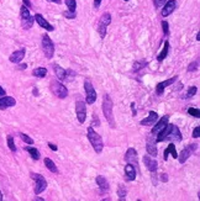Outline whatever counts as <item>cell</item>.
<instances>
[{"mask_svg": "<svg viewBox=\"0 0 200 201\" xmlns=\"http://www.w3.org/2000/svg\"><path fill=\"white\" fill-rule=\"evenodd\" d=\"M162 27H163V32H164V35H168V32H169V29H168V22L167 21H162Z\"/></svg>", "mask_w": 200, "mask_h": 201, "instance_id": "obj_39", "label": "cell"}, {"mask_svg": "<svg viewBox=\"0 0 200 201\" xmlns=\"http://www.w3.org/2000/svg\"><path fill=\"white\" fill-rule=\"evenodd\" d=\"M7 146H9V148H10L12 152H16V147H15L12 136H7Z\"/></svg>", "mask_w": 200, "mask_h": 201, "instance_id": "obj_34", "label": "cell"}, {"mask_svg": "<svg viewBox=\"0 0 200 201\" xmlns=\"http://www.w3.org/2000/svg\"><path fill=\"white\" fill-rule=\"evenodd\" d=\"M88 140H89L90 145L93 146L94 151L97 152V153H101L102 148H104V143H102V140H101L100 135L98 132H95L93 126H90L88 128Z\"/></svg>", "mask_w": 200, "mask_h": 201, "instance_id": "obj_3", "label": "cell"}, {"mask_svg": "<svg viewBox=\"0 0 200 201\" xmlns=\"http://www.w3.org/2000/svg\"><path fill=\"white\" fill-rule=\"evenodd\" d=\"M4 95H5V90L0 87V96H4Z\"/></svg>", "mask_w": 200, "mask_h": 201, "instance_id": "obj_47", "label": "cell"}, {"mask_svg": "<svg viewBox=\"0 0 200 201\" xmlns=\"http://www.w3.org/2000/svg\"><path fill=\"white\" fill-rule=\"evenodd\" d=\"M34 17H35L36 22H37V24H39V25H40L41 27H43V29H45L46 31H48V32H52V31L54 30V27H53V26L51 25V24L48 22V21H47V20H46V19H43V16H42L41 14H36V15H35Z\"/></svg>", "mask_w": 200, "mask_h": 201, "instance_id": "obj_15", "label": "cell"}, {"mask_svg": "<svg viewBox=\"0 0 200 201\" xmlns=\"http://www.w3.org/2000/svg\"><path fill=\"white\" fill-rule=\"evenodd\" d=\"M102 112H104L105 118L109 122V125L112 128H115V120H114V114H112V101H111L110 96L107 94H104V99H102Z\"/></svg>", "mask_w": 200, "mask_h": 201, "instance_id": "obj_2", "label": "cell"}, {"mask_svg": "<svg viewBox=\"0 0 200 201\" xmlns=\"http://www.w3.org/2000/svg\"><path fill=\"white\" fill-rule=\"evenodd\" d=\"M197 92H198V88H197V87H189L188 93H187V99H189V98L194 96V95L197 94Z\"/></svg>", "mask_w": 200, "mask_h": 201, "instance_id": "obj_33", "label": "cell"}, {"mask_svg": "<svg viewBox=\"0 0 200 201\" xmlns=\"http://www.w3.org/2000/svg\"><path fill=\"white\" fill-rule=\"evenodd\" d=\"M25 53H26V50L25 48H20V50H17V51H15L11 56H10V62L11 63H20L24 58H25Z\"/></svg>", "mask_w": 200, "mask_h": 201, "instance_id": "obj_18", "label": "cell"}, {"mask_svg": "<svg viewBox=\"0 0 200 201\" xmlns=\"http://www.w3.org/2000/svg\"><path fill=\"white\" fill-rule=\"evenodd\" d=\"M75 12H70V11H66L64 12V16L66 17H68V19H75Z\"/></svg>", "mask_w": 200, "mask_h": 201, "instance_id": "obj_41", "label": "cell"}, {"mask_svg": "<svg viewBox=\"0 0 200 201\" xmlns=\"http://www.w3.org/2000/svg\"><path fill=\"white\" fill-rule=\"evenodd\" d=\"M31 178H32V179L35 180V183H36V185H35V194H36V195H39V194H41L42 191L46 190V188H47V181H46L45 176H42L41 174H35V173H32V174H31Z\"/></svg>", "mask_w": 200, "mask_h": 201, "instance_id": "obj_7", "label": "cell"}, {"mask_svg": "<svg viewBox=\"0 0 200 201\" xmlns=\"http://www.w3.org/2000/svg\"><path fill=\"white\" fill-rule=\"evenodd\" d=\"M52 2H56V4H61V0H50Z\"/></svg>", "mask_w": 200, "mask_h": 201, "instance_id": "obj_49", "label": "cell"}, {"mask_svg": "<svg viewBox=\"0 0 200 201\" xmlns=\"http://www.w3.org/2000/svg\"><path fill=\"white\" fill-rule=\"evenodd\" d=\"M168 51H169V42L166 41V42H164V47H163V50H162V52H161V53L158 54V57H157L158 62H163V60H164V58H166L167 54H168Z\"/></svg>", "mask_w": 200, "mask_h": 201, "instance_id": "obj_26", "label": "cell"}, {"mask_svg": "<svg viewBox=\"0 0 200 201\" xmlns=\"http://www.w3.org/2000/svg\"><path fill=\"white\" fill-rule=\"evenodd\" d=\"M166 1L167 0H153V4H154V7L156 9H159V7H162L164 4H166Z\"/></svg>", "mask_w": 200, "mask_h": 201, "instance_id": "obj_38", "label": "cell"}, {"mask_svg": "<svg viewBox=\"0 0 200 201\" xmlns=\"http://www.w3.org/2000/svg\"><path fill=\"white\" fill-rule=\"evenodd\" d=\"M53 69H54V73H56V75H57V78L59 80H66L67 79V72L62 67H59L58 64H54Z\"/></svg>", "mask_w": 200, "mask_h": 201, "instance_id": "obj_23", "label": "cell"}, {"mask_svg": "<svg viewBox=\"0 0 200 201\" xmlns=\"http://www.w3.org/2000/svg\"><path fill=\"white\" fill-rule=\"evenodd\" d=\"M175 79H177V77H173V78H170V79H168V80H164V82L158 83V84H157V88H156V93H157L158 95H162V94L164 93V89H166L168 85L173 84V83L175 82Z\"/></svg>", "mask_w": 200, "mask_h": 201, "instance_id": "obj_19", "label": "cell"}, {"mask_svg": "<svg viewBox=\"0 0 200 201\" xmlns=\"http://www.w3.org/2000/svg\"><path fill=\"white\" fill-rule=\"evenodd\" d=\"M193 137L194 138H199L200 137V126H197L193 131Z\"/></svg>", "mask_w": 200, "mask_h": 201, "instance_id": "obj_40", "label": "cell"}, {"mask_svg": "<svg viewBox=\"0 0 200 201\" xmlns=\"http://www.w3.org/2000/svg\"><path fill=\"white\" fill-rule=\"evenodd\" d=\"M32 74H34L35 77H37V78H45L46 74H47V68H43V67L36 68V69L32 72Z\"/></svg>", "mask_w": 200, "mask_h": 201, "instance_id": "obj_27", "label": "cell"}, {"mask_svg": "<svg viewBox=\"0 0 200 201\" xmlns=\"http://www.w3.org/2000/svg\"><path fill=\"white\" fill-rule=\"evenodd\" d=\"M16 104V100L12 98V96H5L4 98H0V110H4V109H7V107H11Z\"/></svg>", "mask_w": 200, "mask_h": 201, "instance_id": "obj_21", "label": "cell"}, {"mask_svg": "<svg viewBox=\"0 0 200 201\" xmlns=\"http://www.w3.org/2000/svg\"><path fill=\"white\" fill-rule=\"evenodd\" d=\"M75 114L78 117V121L80 123L85 122V117H87V109H85V102L84 101H77L75 102Z\"/></svg>", "mask_w": 200, "mask_h": 201, "instance_id": "obj_11", "label": "cell"}, {"mask_svg": "<svg viewBox=\"0 0 200 201\" xmlns=\"http://www.w3.org/2000/svg\"><path fill=\"white\" fill-rule=\"evenodd\" d=\"M50 87H51L52 93H53L57 98H59V99H66V98L68 96V89H67L61 82H58V80H52Z\"/></svg>", "mask_w": 200, "mask_h": 201, "instance_id": "obj_5", "label": "cell"}, {"mask_svg": "<svg viewBox=\"0 0 200 201\" xmlns=\"http://www.w3.org/2000/svg\"><path fill=\"white\" fill-rule=\"evenodd\" d=\"M117 195H119L120 200H125V198H126V189H125V186H124V185H119Z\"/></svg>", "mask_w": 200, "mask_h": 201, "instance_id": "obj_31", "label": "cell"}, {"mask_svg": "<svg viewBox=\"0 0 200 201\" xmlns=\"http://www.w3.org/2000/svg\"><path fill=\"white\" fill-rule=\"evenodd\" d=\"M131 107H132V114H134V115H136V106H135V102H132V104H131Z\"/></svg>", "mask_w": 200, "mask_h": 201, "instance_id": "obj_45", "label": "cell"}, {"mask_svg": "<svg viewBox=\"0 0 200 201\" xmlns=\"http://www.w3.org/2000/svg\"><path fill=\"white\" fill-rule=\"evenodd\" d=\"M197 41H200V34L199 32L197 34Z\"/></svg>", "mask_w": 200, "mask_h": 201, "instance_id": "obj_50", "label": "cell"}, {"mask_svg": "<svg viewBox=\"0 0 200 201\" xmlns=\"http://www.w3.org/2000/svg\"><path fill=\"white\" fill-rule=\"evenodd\" d=\"M42 50L47 58H52L54 54V45L47 35L42 36Z\"/></svg>", "mask_w": 200, "mask_h": 201, "instance_id": "obj_8", "label": "cell"}, {"mask_svg": "<svg viewBox=\"0 0 200 201\" xmlns=\"http://www.w3.org/2000/svg\"><path fill=\"white\" fill-rule=\"evenodd\" d=\"M168 154H172L173 155V158H177L178 157V154H177V151H175V147H174V145L173 143H170L167 148H166V151L163 153V158H164V160H167L168 159Z\"/></svg>", "mask_w": 200, "mask_h": 201, "instance_id": "obj_25", "label": "cell"}, {"mask_svg": "<svg viewBox=\"0 0 200 201\" xmlns=\"http://www.w3.org/2000/svg\"><path fill=\"white\" fill-rule=\"evenodd\" d=\"M125 160L134 167H139V154L135 148H129L127 152L125 153Z\"/></svg>", "mask_w": 200, "mask_h": 201, "instance_id": "obj_12", "label": "cell"}, {"mask_svg": "<svg viewBox=\"0 0 200 201\" xmlns=\"http://www.w3.org/2000/svg\"><path fill=\"white\" fill-rule=\"evenodd\" d=\"M161 176H162V178H161V179H162V180H163V181H167V180H168V178H167V174H162V175H161Z\"/></svg>", "mask_w": 200, "mask_h": 201, "instance_id": "obj_46", "label": "cell"}, {"mask_svg": "<svg viewBox=\"0 0 200 201\" xmlns=\"http://www.w3.org/2000/svg\"><path fill=\"white\" fill-rule=\"evenodd\" d=\"M22 1H24V5H25L26 7H29V9H30V7L32 6V5H31V2H30V0H22Z\"/></svg>", "mask_w": 200, "mask_h": 201, "instance_id": "obj_43", "label": "cell"}, {"mask_svg": "<svg viewBox=\"0 0 200 201\" xmlns=\"http://www.w3.org/2000/svg\"><path fill=\"white\" fill-rule=\"evenodd\" d=\"M146 150H147V153L152 155V157H156L157 155V147H156V141H154V137L150 136L147 138V145H146Z\"/></svg>", "mask_w": 200, "mask_h": 201, "instance_id": "obj_20", "label": "cell"}, {"mask_svg": "<svg viewBox=\"0 0 200 201\" xmlns=\"http://www.w3.org/2000/svg\"><path fill=\"white\" fill-rule=\"evenodd\" d=\"M20 16H21V25H22V27L25 30L31 29L32 25H34V22H35V17L31 16L29 7H26L25 5H22L21 9H20Z\"/></svg>", "mask_w": 200, "mask_h": 201, "instance_id": "obj_4", "label": "cell"}, {"mask_svg": "<svg viewBox=\"0 0 200 201\" xmlns=\"http://www.w3.org/2000/svg\"><path fill=\"white\" fill-rule=\"evenodd\" d=\"M198 67H199V60L197 59L195 62L190 63L189 67H188V72H194V70H198Z\"/></svg>", "mask_w": 200, "mask_h": 201, "instance_id": "obj_35", "label": "cell"}, {"mask_svg": "<svg viewBox=\"0 0 200 201\" xmlns=\"http://www.w3.org/2000/svg\"><path fill=\"white\" fill-rule=\"evenodd\" d=\"M45 165L47 167V169L52 172V173H57V167H56V164L53 163V160L50 159V158H46L45 159Z\"/></svg>", "mask_w": 200, "mask_h": 201, "instance_id": "obj_29", "label": "cell"}, {"mask_svg": "<svg viewBox=\"0 0 200 201\" xmlns=\"http://www.w3.org/2000/svg\"><path fill=\"white\" fill-rule=\"evenodd\" d=\"M198 147H199L198 145H189L188 147H185V148L182 151V153H180V154L177 157V158H178V160H179V163H180V164L185 163V162L188 160V158H189V157H190V155H192L194 152L198 150Z\"/></svg>", "mask_w": 200, "mask_h": 201, "instance_id": "obj_10", "label": "cell"}, {"mask_svg": "<svg viewBox=\"0 0 200 201\" xmlns=\"http://www.w3.org/2000/svg\"><path fill=\"white\" fill-rule=\"evenodd\" d=\"M66 4H67V7H68V11L75 12V7H77V1L75 0H66Z\"/></svg>", "mask_w": 200, "mask_h": 201, "instance_id": "obj_30", "label": "cell"}, {"mask_svg": "<svg viewBox=\"0 0 200 201\" xmlns=\"http://www.w3.org/2000/svg\"><path fill=\"white\" fill-rule=\"evenodd\" d=\"M27 65L26 64H21V65H19V69H25Z\"/></svg>", "mask_w": 200, "mask_h": 201, "instance_id": "obj_48", "label": "cell"}, {"mask_svg": "<svg viewBox=\"0 0 200 201\" xmlns=\"http://www.w3.org/2000/svg\"><path fill=\"white\" fill-rule=\"evenodd\" d=\"M125 1H127V0H125Z\"/></svg>", "mask_w": 200, "mask_h": 201, "instance_id": "obj_51", "label": "cell"}, {"mask_svg": "<svg viewBox=\"0 0 200 201\" xmlns=\"http://www.w3.org/2000/svg\"><path fill=\"white\" fill-rule=\"evenodd\" d=\"M146 65H147L146 62H136V63L134 64V70H140V69L145 68Z\"/></svg>", "mask_w": 200, "mask_h": 201, "instance_id": "obj_36", "label": "cell"}, {"mask_svg": "<svg viewBox=\"0 0 200 201\" xmlns=\"http://www.w3.org/2000/svg\"><path fill=\"white\" fill-rule=\"evenodd\" d=\"M143 163H145V165H146V168L150 170L151 173H156L157 172V167H158V163H157V160L152 157V155H145L143 157Z\"/></svg>", "mask_w": 200, "mask_h": 201, "instance_id": "obj_14", "label": "cell"}, {"mask_svg": "<svg viewBox=\"0 0 200 201\" xmlns=\"http://www.w3.org/2000/svg\"><path fill=\"white\" fill-rule=\"evenodd\" d=\"M95 180H97V184H98V186L100 188L101 191H107L109 190V183L104 176L99 175V176H97Z\"/></svg>", "mask_w": 200, "mask_h": 201, "instance_id": "obj_24", "label": "cell"}, {"mask_svg": "<svg viewBox=\"0 0 200 201\" xmlns=\"http://www.w3.org/2000/svg\"><path fill=\"white\" fill-rule=\"evenodd\" d=\"M168 120H169V115H164L161 120H157V122L153 125L154 127L152 128V131H151V135H153V136H156L159 131H162L164 127H166V125L168 123Z\"/></svg>", "mask_w": 200, "mask_h": 201, "instance_id": "obj_13", "label": "cell"}, {"mask_svg": "<svg viewBox=\"0 0 200 201\" xmlns=\"http://www.w3.org/2000/svg\"><path fill=\"white\" fill-rule=\"evenodd\" d=\"M101 1H102V0H94V7H95V9H99Z\"/></svg>", "mask_w": 200, "mask_h": 201, "instance_id": "obj_42", "label": "cell"}, {"mask_svg": "<svg viewBox=\"0 0 200 201\" xmlns=\"http://www.w3.org/2000/svg\"><path fill=\"white\" fill-rule=\"evenodd\" d=\"M25 150L30 153V155L32 157V159H35V160H39L40 159L41 154H40V152L37 151L36 148H34V147H25Z\"/></svg>", "mask_w": 200, "mask_h": 201, "instance_id": "obj_28", "label": "cell"}, {"mask_svg": "<svg viewBox=\"0 0 200 201\" xmlns=\"http://www.w3.org/2000/svg\"><path fill=\"white\" fill-rule=\"evenodd\" d=\"M21 138H22V141L26 142L27 145H32V143H34V140L30 138V137H29L27 135H25V133H21Z\"/></svg>", "mask_w": 200, "mask_h": 201, "instance_id": "obj_37", "label": "cell"}, {"mask_svg": "<svg viewBox=\"0 0 200 201\" xmlns=\"http://www.w3.org/2000/svg\"><path fill=\"white\" fill-rule=\"evenodd\" d=\"M84 89L87 93V104H94L97 100V92H95L93 84L90 83V80L84 82Z\"/></svg>", "mask_w": 200, "mask_h": 201, "instance_id": "obj_9", "label": "cell"}, {"mask_svg": "<svg viewBox=\"0 0 200 201\" xmlns=\"http://www.w3.org/2000/svg\"><path fill=\"white\" fill-rule=\"evenodd\" d=\"M110 22H111V15L109 12H104L99 19V24H98V32H99L101 38H104L106 36V30H107V26L110 25Z\"/></svg>", "mask_w": 200, "mask_h": 201, "instance_id": "obj_6", "label": "cell"}, {"mask_svg": "<svg viewBox=\"0 0 200 201\" xmlns=\"http://www.w3.org/2000/svg\"><path fill=\"white\" fill-rule=\"evenodd\" d=\"M157 120H158V114H157L156 111H150V112H148V117L141 120L140 123H141L142 126H153V125L157 122Z\"/></svg>", "mask_w": 200, "mask_h": 201, "instance_id": "obj_17", "label": "cell"}, {"mask_svg": "<svg viewBox=\"0 0 200 201\" xmlns=\"http://www.w3.org/2000/svg\"><path fill=\"white\" fill-rule=\"evenodd\" d=\"M156 136H157L156 142H164V141L180 142L182 138H183L179 128L175 125H170V123H167L166 127L162 131H159Z\"/></svg>", "mask_w": 200, "mask_h": 201, "instance_id": "obj_1", "label": "cell"}, {"mask_svg": "<svg viewBox=\"0 0 200 201\" xmlns=\"http://www.w3.org/2000/svg\"><path fill=\"white\" fill-rule=\"evenodd\" d=\"M175 6H177V1H175V0H169V1H166V4L163 5V9H162V16H163V17L169 16V15H170V14L174 11Z\"/></svg>", "mask_w": 200, "mask_h": 201, "instance_id": "obj_16", "label": "cell"}, {"mask_svg": "<svg viewBox=\"0 0 200 201\" xmlns=\"http://www.w3.org/2000/svg\"><path fill=\"white\" fill-rule=\"evenodd\" d=\"M125 175H126V179L129 181L135 180V178H136V170H135V167L132 164H130V163L126 164V167H125Z\"/></svg>", "mask_w": 200, "mask_h": 201, "instance_id": "obj_22", "label": "cell"}, {"mask_svg": "<svg viewBox=\"0 0 200 201\" xmlns=\"http://www.w3.org/2000/svg\"><path fill=\"white\" fill-rule=\"evenodd\" d=\"M188 114H189L190 116L197 117V118H199L200 117V110L199 109H197V107H190V109L188 110Z\"/></svg>", "mask_w": 200, "mask_h": 201, "instance_id": "obj_32", "label": "cell"}, {"mask_svg": "<svg viewBox=\"0 0 200 201\" xmlns=\"http://www.w3.org/2000/svg\"><path fill=\"white\" fill-rule=\"evenodd\" d=\"M48 147H50L52 151H57V150H58V147L54 146V145H52V143H48Z\"/></svg>", "mask_w": 200, "mask_h": 201, "instance_id": "obj_44", "label": "cell"}]
</instances>
